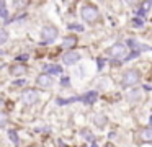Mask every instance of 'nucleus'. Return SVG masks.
Masks as SVG:
<instances>
[{
  "instance_id": "nucleus-9",
  "label": "nucleus",
  "mask_w": 152,
  "mask_h": 147,
  "mask_svg": "<svg viewBox=\"0 0 152 147\" xmlns=\"http://www.w3.org/2000/svg\"><path fill=\"white\" fill-rule=\"evenodd\" d=\"M44 70H46L48 74H56V75H59L61 72H62V69H61V65L51 64V65H44Z\"/></svg>"
},
{
  "instance_id": "nucleus-12",
  "label": "nucleus",
  "mask_w": 152,
  "mask_h": 147,
  "mask_svg": "<svg viewBox=\"0 0 152 147\" xmlns=\"http://www.w3.org/2000/svg\"><path fill=\"white\" fill-rule=\"evenodd\" d=\"M8 31L7 29H4V28H0V44H4V42H7L8 41Z\"/></svg>"
},
{
  "instance_id": "nucleus-13",
  "label": "nucleus",
  "mask_w": 152,
  "mask_h": 147,
  "mask_svg": "<svg viewBox=\"0 0 152 147\" xmlns=\"http://www.w3.org/2000/svg\"><path fill=\"white\" fill-rule=\"evenodd\" d=\"M75 42H77V39L74 38V36H69V38L64 39V44H62V46H64V48H72Z\"/></svg>"
},
{
  "instance_id": "nucleus-30",
  "label": "nucleus",
  "mask_w": 152,
  "mask_h": 147,
  "mask_svg": "<svg viewBox=\"0 0 152 147\" xmlns=\"http://www.w3.org/2000/svg\"><path fill=\"white\" fill-rule=\"evenodd\" d=\"M149 2H152V0H149Z\"/></svg>"
},
{
  "instance_id": "nucleus-15",
  "label": "nucleus",
  "mask_w": 152,
  "mask_h": 147,
  "mask_svg": "<svg viewBox=\"0 0 152 147\" xmlns=\"http://www.w3.org/2000/svg\"><path fill=\"white\" fill-rule=\"evenodd\" d=\"M139 95H141V91H139V90H136V91H132V93H129V101H137L139 98H141Z\"/></svg>"
},
{
  "instance_id": "nucleus-3",
  "label": "nucleus",
  "mask_w": 152,
  "mask_h": 147,
  "mask_svg": "<svg viewBox=\"0 0 152 147\" xmlns=\"http://www.w3.org/2000/svg\"><path fill=\"white\" fill-rule=\"evenodd\" d=\"M80 16H82L87 23H93L96 20V16H98V10L93 5H83L82 8H80Z\"/></svg>"
},
{
  "instance_id": "nucleus-19",
  "label": "nucleus",
  "mask_w": 152,
  "mask_h": 147,
  "mask_svg": "<svg viewBox=\"0 0 152 147\" xmlns=\"http://www.w3.org/2000/svg\"><path fill=\"white\" fill-rule=\"evenodd\" d=\"M8 136H10V139L13 140L15 144H18V136H17V132H15V131H10V132H8Z\"/></svg>"
},
{
  "instance_id": "nucleus-27",
  "label": "nucleus",
  "mask_w": 152,
  "mask_h": 147,
  "mask_svg": "<svg viewBox=\"0 0 152 147\" xmlns=\"http://www.w3.org/2000/svg\"><path fill=\"white\" fill-rule=\"evenodd\" d=\"M23 83H25L23 80H17V82H15V85H23Z\"/></svg>"
},
{
  "instance_id": "nucleus-23",
  "label": "nucleus",
  "mask_w": 152,
  "mask_h": 147,
  "mask_svg": "<svg viewBox=\"0 0 152 147\" xmlns=\"http://www.w3.org/2000/svg\"><path fill=\"white\" fill-rule=\"evenodd\" d=\"M61 83H62V85H64V87H67V85H69V83H70V80H69V78H67V77H64V78H62V80H61Z\"/></svg>"
},
{
  "instance_id": "nucleus-18",
  "label": "nucleus",
  "mask_w": 152,
  "mask_h": 147,
  "mask_svg": "<svg viewBox=\"0 0 152 147\" xmlns=\"http://www.w3.org/2000/svg\"><path fill=\"white\" fill-rule=\"evenodd\" d=\"M12 72H13L15 75H21V74H25V67H21V65H17V67H15Z\"/></svg>"
},
{
  "instance_id": "nucleus-22",
  "label": "nucleus",
  "mask_w": 152,
  "mask_h": 147,
  "mask_svg": "<svg viewBox=\"0 0 152 147\" xmlns=\"http://www.w3.org/2000/svg\"><path fill=\"white\" fill-rule=\"evenodd\" d=\"M103 65H105V59H102V57H100V59H98V70H102V69H103Z\"/></svg>"
},
{
  "instance_id": "nucleus-20",
  "label": "nucleus",
  "mask_w": 152,
  "mask_h": 147,
  "mask_svg": "<svg viewBox=\"0 0 152 147\" xmlns=\"http://www.w3.org/2000/svg\"><path fill=\"white\" fill-rule=\"evenodd\" d=\"M132 23H134V26H142V25H144L142 18H134V20H132Z\"/></svg>"
},
{
  "instance_id": "nucleus-21",
  "label": "nucleus",
  "mask_w": 152,
  "mask_h": 147,
  "mask_svg": "<svg viewBox=\"0 0 152 147\" xmlns=\"http://www.w3.org/2000/svg\"><path fill=\"white\" fill-rule=\"evenodd\" d=\"M137 56H139V51H132L131 54H129L128 57H126V61H131L132 57H137Z\"/></svg>"
},
{
  "instance_id": "nucleus-16",
  "label": "nucleus",
  "mask_w": 152,
  "mask_h": 147,
  "mask_svg": "<svg viewBox=\"0 0 152 147\" xmlns=\"http://www.w3.org/2000/svg\"><path fill=\"white\" fill-rule=\"evenodd\" d=\"M69 29H74V31H83V26L79 25V23H70Z\"/></svg>"
},
{
  "instance_id": "nucleus-5",
  "label": "nucleus",
  "mask_w": 152,
  "mask_h": 147,
  "mask_svg": "<svg viewBox=\"0 0 152 147\" xmlns=\"http://www.w3.org/2000/svg\"><path fill=\"white\" fill-rule=\"evenodd\" d=\"M126 52V48L124 44H113L111 48H108V51H106V56L108 57H113V59H118V57H123Z\"/></svg>"
},
{
  "instance_id": "nucleus-2",
  "label": "nucleus",
  "mask_w": 152,
  "mask_h": 147,
  "mask_svg": "<svg viewBox=\"0 0 152 147\" xmlns=\"http://www.w3.org/2000/svg\"><path fill=\"white\" fill-rule=\"evenodd\" d=\"M139 78H141V74H139V70H136V69H129V70H126L124 74H123V85L124 87H129V85H136L139 82Z\"/></svg>"
},
{
  "instance_id": "nucleus-24",
  "label": "nucleus",
  "mask_w": 152,
  "mask_h": 147,
  "mask_svg": "<svg viewBox=\"0 0 152 147\" xmlns=\"http://www.w3.org/2000/svg\"><path fill=\"white\" fill-rule=\"evenodd\" d=\"M126 2L129 3V5H132V7H136V5H139V0H126Z\"/></svg>"
},
{
  "instance_id": "nucleus-8",
  "label": "nucleus",
  "mask_w": 152,
  "mask_h": 147,
  "mask_svg": "<svg viewBox=\"0 0 152 147\" xmlns=\"http://www.w3.org/2000/svg\"><path fill=\"white\" fill-rule=\"evenodd\" d=\"M96 98H98L96 91H88V93L82 95V97H80V100H82L83 103H87V105H92V103H95V100H96Z\"/></svg>"
},
{
  "instance_id": "nucleus-28",
  "label": "nucleus",
  "mask_w": 152,
  "mask_h": 147,
  "mask_svg": "<svg viewBox=\"0 0 152 147\" xmlns=\"http://www.w3.org/2000/svg\"><path fill=\"white\" fill-rule=\"evenodd\" d=\"M149 121H151V124H152V116H151V119H149Z\"/></svg>"
},
{
  "instance_id": "nucleus-7",
  "label": "nucleus",
  "mask_w": 152,
  "mask_h": 147,
  "mask_svg": "<svg viewBox=\"0 0 152 147\" xmlns=\"http://www.w3.org/2000/svg\"><path fill=\"white\" fill-rule=\"evenodd\" d=\"M36 83L39 85V87H43V88H49L51 87V77L49 75H46V74H41V75H38V78H36Z\"/></svg>"
},
{
  "instance_id": "nucleus-11",
  "label": "nucleus",
  "mask_w": 152,
  "mask_h": 147,
  "mask_svg": "<svg viewBox=\"0 0 152 147\" xmlns=\"http://www.w3.org/2000/svg\"><path fill=\"white\" fill-rule=\"evenodd\" d=\"M8 12H7V7H5V0H0V18H7Z\"/></svg>"
},
{
  "instance_id": "nucleus-4",
  "label": "nucleus",
  "mask_w": 152,
  "mask_h": 147,
  "mask_svg": "<svg viewBox=\"0 0 152 147\" xmlns=\"http://www.w3.org/2000/svg\"><path fill=\"white\" fill-rule=\"evenodd\" d=\"M21 100H23L25 105H34L39 100V95H38V91L33 90V88H26V90L21 93Z\"/></svg>"
},
{
  "instance_id": "nucleus-10",
  "label": "nucleus",
  "mask_w": 152,
  "mask_h": 147,
  "mask_svg": "<svg viewBox=\"0 0 152 147\" xmlns=\"http://www.w3.org/2000/svg\"><path fill=\"white\" fill-rule=\"evenodd\" d=\"M141 139L151 142V140H152V129H147V127H145V129H142L141 131Z\"/></svg>"
},
{
  "instance_id": "nucleus-17",
  "label": "nucleus",
  "mask_w": 152,
  "mask_h": 147,
  "mask_svg": "<svg viewBox=\"0 0 152 147\" xmlns=\"http://www.w3.org/2000/svg\"><path fill=\"white\" fill-rule=\"evenodd\" d=\"M7 121H8V116L5 113H0V127H4L5 124H7Z\"/></svg>"
},
{
  "instance_id": "nucleus-29",
  "label": "nucleus",
  "mask_w": 152,
  "mask_h": 147,
  "mask_svg": "<svg viewBox=\"0 0 152 147\" xmlns=\"http://www.w3.org/2000/svg\"><path fill=\"white\" fill-rule=\"evenodd\" d=\"M2 54H4V51H0V56H2Z\"/></svg>"
},
{
  "instance_id": "nucleus-26",
  "label": "nucleus",
  "mask_w": 152,
  "mask_h": 147,
  "mask_svg": "<svg viewBox=\"0 0 152 147\" xmlns=\"http://www.w3.org/2000/svg\"><path fill=\"white\" fill-rule=\"evenodd\" d=\"M18 59H20V61H26V59H28V56H25V54H23V56H20Z\"/></svg>"
},
{
  "instance_id": "nucleus-6",
  "label": "nucleus",
  "mask_w": 152,
  "mask_h": 147,
  "mask_svg": "<svg viewBox=\"0 0 152 147\" xmlns=\"http://www.w3.org/2000/svg\"><path fill=\"white\" fill-rule=\"evenodd\" d=\"M62 61H64V64L72 65V64H75V62L80 61V54L79 52H74V51H69L62 56Z\"/></svg>"
},
{
  "instance_id": "nucleus-25",
  "label": "nucleus",
  "mask_w": 152,
  "mask_h": 147,
  "mask_svg": "<svg viewBox=\"0 0 152 147\" xmlns=\"http://www.w3.org/2000/svg\"><path fill=\"white\" fill-rule=\"evenodd\" d=\"M83 136H85L87 139H92V136H90V132H88V131H83Z\"/></svg>"
},
{
  "instance_id": "nucleus-14",
  "label": "nucleus",
  "mask_w": 152,
  "mask_h": 147,
  "mask_svg": "<svg viewBox=\"0 0 152 147\" xmlns=\"http://www.w3.org/2000/svg\"><path fill=\"white\" fill-rule=\"evenodd\" d=\"M95 121H96V126H98V127H103V126H105V116H102V114H96V116H95Z\"/></svg>"
},
{
  "instance_id": "nucleus-1",
  "label": "nucleus",
  "mask_w": 152,
  "mask_h": 147,
  "mask_svg": "<svg viewBox=\"0 0 152 147\" xmlns=\"http://www.w3.org/2000/svg\"><path fill=\"white\" fill-rule=\"evenodd\" d=\"M56 38H57V28L56 26H51V25L43 26V29H41V44H49V42H53Z\"/></svg>"
}]
</instances>
